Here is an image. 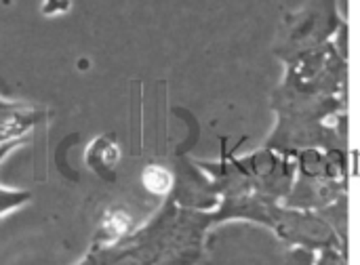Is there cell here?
I'll list each match as a JSON object with an SVG mask.
<instances>
[{"mask_svg":"<svg viewBox=\"0 0 360 265\" xmlns=\"http://www.w3.org/2000/svg\"><path fill=\"white\" fill-rule=\"evenodd\" d=\"M129 226H131V217H129V213L122 211V209H114V211H110V213L103 217V230H105L108 234H112V236L124 234V232L129 230Z\"/></svg>","mask_w":360,"mask_h":265,"instance_id":"cell-2","label":"cell"},{"mask_svg":"<svg viewBox=\"0 0 360 265\" xmlns=\"http://www.w3.org/2000/svg\"><path fill=\"white\" fill-rule=\"evenodd\" d=\"M171 173L162 167H148L141 175V183L152 194H165L171 190Z\"/></svg>","mask_w":360,"mask_h":265,"instance_id":"cell-1","label":"cell"}]
</instances>
